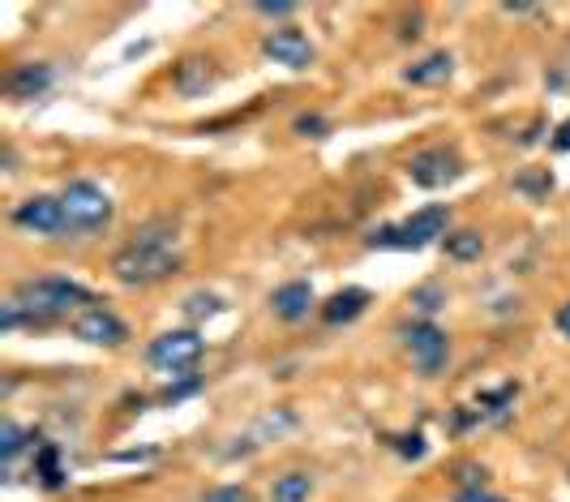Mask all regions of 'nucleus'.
Returning <instances> with one entry per match:
<instances>
[{"mask_svg":"<svg viewBox=\"0 0 570 502\" xmlns=\"http://www.w3.org/2000/svg\"><path fill=\"white\" fill-rule=\"evenodd\" d=\"M95 305V293L78 279H64V275H39V279H22L13 288V297L0 309V327L4 331H18V327H48L64 314H82Z\"/></svg>","mask_w":570,"mask_h":502,"instance_id":"obj_1","label":"nucleus"},{"mask_svg":"<svg viewBox=\"0 0 570 502\" xmlns=\"http://www.w3.org/2000/svg\"><path fill=\"white\" fill-rule=\"evenodd\" d=\"M176 270H181V254H176V224L172 219L142 224L133 240L112 254V275L129 288H151Z\"/></svg>","mask_w":570,"mask_h":502,"instance_id":"obj_2","label":"nucleus"},{"mask_svg":"<svg viewBox=\"0 0 570 502\" xmlns=\"http://www.w3.org/2000/svg\"><path fill=\"white\" fill-rule=\"evenodd\" d=\"M69 236H95L112 224V198L95 181H69L61 189Z\"/></svg>","mask_w":570,"mask_h":502,"instance_id":"obj_3","label":"nucleus"},{"mask_svg":"<svg viewBox=\"0 0 570 502\" xmlns=\"http://www.w3.org/2000/svg\"><path fill=\"white\" fill-rule=\"evenodd\" d=\"M446 224H450L446 206H425V211H416L413 219H404V224L369 233V249H425L438 236H446Z\"/></svg>","mask_w":570,"mask_h":502,"instance_id":"obj_4","label":"nucleus"},{"mask_svg":"<svg viewBox=\"0 0 570 502\" xmlns=\"http://www.w3.org/2000/svg\"><path fill=\"white\" fill-rule=\"evenodd\" d=\"M202 352H206V339L197 331H163L146 348V361L155 369H163V373H185V369L197 366Z\"/></svg>","mask_w":570,"mask_h":502,"instance_id":"obj_5","label":"nucleus"},{"mask_svg":"<svg viewBox=\"0 0 570 502\" xmlns=\"http://www.w3.org/2000/svg\"><path fill=\"white\" fill-rule=\"evenodd\" d=\"M404 344H408V352H413L416 369L425 373V378H434V373H442L446 361H450V339L438 322H429V318H420L413 327H404Z\"/></svg>","mask_w":570,"mask_h":502,"instance_id":"obj_6","label":"nucleus"},{"mask_svg":"<svg viewBox=\"0 0 570 502\" xmlns=\"http://www.w3.org/2000/svg\"><path fill=\"white\" fill-rule=\"evenodd\" d=\"M408 176L420 189H442V185H455L464 176V160L450 146H425L408 160Z\"/></svg>","mask_w":570,"mask_h":502,"instance_id":"obj_7","label":"nucleus"},{"mask_svg":"<svg viewBox=\"0 0 570 502\" xmlns=\"http://www.w3.org/2000/svg\"><path fill=\"white\" fill-rule=\"evenodd\" d=\"M18 228L39 236H69V219H64V202L52 194H34V198L18 202L13 215H9Z\"/></svg>","mask_w":570,"mask_h":502,"instance_id":"obj_8","label":"nucleus"},{"mask_svg":"<svg viewBox=\"0 0 570 502\" xmlns=\"http://www.w3.org/2000/svg\"><path fill=\"white\" fill-rule=\"evenodd\" d=\"M73 335H78L82 344H95V348H121L129 339V327L108 305H91V309H82V314L73 318Z\"/></svg>","mask_w":570,"mask_h":502,"instance_id":"obj_9","label":"nucleus"},{"mask_svg":"<svg viewBox=\"0 0 570 502\" xmlns=\"http://www.w3.org/2000/svg\"><path fill=\"white\" fill-rule=\"evenodd\" d=\"M262 52H266L275 65H287V69H309V61H314V43L301 31H292V27H279V31L266 34Z\"/></svg>","mask_w":570,"mask_h":502,"instance_id":"obj_10","label":"nucleus"},{"mask_svg":"<svg viewBox=\"0 0 570 502\" xmlns=\"http://www.w3.org/2000/svg\"><path fill=\"white\" fill-rule=\"evenodd\" d=\"M271 309H275V318H284V322H301V318H309V309H314V288H309L305 279H292V284L271 293Z\"/></svg>","mask_w":570,"mask_h":502,"instance_id":"obj_11","label":"nucleus"},{"mask_svg":"<svg viewBox=\"0 0 570 502\" xmlns=\"http://www.w3.org/2000/svg\"><path fill=\"white\" fill-rule=\"evenodd\" d=\"M365 305H369V293H365V288H344V293H335L330 301L322 305V318H326L330 327H339V322L360 318V314H365Z\"/></svg>","mask_w":570,"mask_h":502,"instance_id":"obj_12","label":"nucleus"},{"mask_svg":"<svg viewBox=\"0 0 570 502\" xmlns=\"http://www.w3.org/2000/svg\"><path fill=\"white\" fill-rule=\"evenodd\" d=\"M48 86H52V69L48 65H18L13 78H9V95H13V100H34V95H43Z\"/></svg>","mask_w":570,"mask_h":502,"instance_id":"obj_13","label":"nucleus"},{"mask_svg":"<svg viewBox=\"0 0 570 502\" xmlns=\"http://www.w3.org/2000/svg\"><path fill=\"white\" fill-rule=\"evenodd\" d=\"M450 69H455V57L450 52H434V57H425V61H416V65L404 69V78L413 82V86H438L450 78Z\"/></svg>","mask_w":570,"mask_h":502,"instance_id":"obj_14","label":"nucleus"},{"mask_svg":"<svg viewBox=\"0 0 570 502\" xmlns=\"http://www.w3.org/2000/svg\"><path fill=\"white\" fill-rule=\"evenodd\" d=\"M309 494H314V477L309 472H284L271 485V502H309Z\"/></svg>","mask_w":570,"mask_h":502,"instance_id":"obj_15","label":"nucleus"},{"mask_svg":"<svg viewBox=\"0 0 570 502\" xmlns=\"http://www.w3.org/2000/svg\"><path fill=\"white\" fill-rule=\"evenodd\" d=\"M211 61H202V57H190V61H181L176 69V91L181 95H202L206 86H211Z\"/></svg>","mask_w":570,"mask_h":502,"instance_id":"obj_16","label":"nucleus"},{"mask_svg":"<svg viewBox=\"0 0 570 502\" xmlns=\"http://www.w3.org/2000/svg\"><path fill=\"white\" fill-rule=\"evenodd\" d=\"M515 396H519V387H515V382L498 387V391H485V396L476 400V417H480V421H502V417L510 412V403H515Z\"/></svg>","mask_w":570,"mask_h":502,"instance_id":"obj_17","label":"nucleus"},{"mask_svg":"<svg viewBox=\"0 0 570 502\" xmlns=\"http://www.w3.org/2000/svg\"><path fill=\"white\" fill-rule=\"evenodd\" d=\"M442 245H446V254H450L455 263H472V258H480V254H485V236L472 233V228H464V233H450Z\"/></svg>","mask_w":570,"mask_h":502,"instance_id":"obj_18","label":"nucleus"},{"mask_svg":"<svg viewBox=\"0 0 570 502\" xmlns=\"http://www.w3.org/2000/svg\"><path fill=\"white\" fill-rule=\"evenodd\" d=\"M34 469H39V477H43V485H48V490H61L64 485V472H61V464H57V447H52V442H43V447H39Z\"/></svg>","mask_w":570,"mask_h":502,"instance_id":"obj_19","label":"nucleus"},{"mask_svg":"<svg viewBox=\"0 0 570 502\" xmlns=\"http://www.w3.org/2000/svg\"><path fill=\"white\" fill-rule=\"evenodd\" d=\"M22 451H27V434H22L13 421H4V426H0V460L13 464Z\"/></svg>","mask_w":570,"mask_h":502,"instance_id":"obj_20","label":"nucleus"},{"mask_svg":"<svg viewBox=\"0 0 570 502\" xmlns=\"http://www.w3.org/2000/svg\"><path fill=\"white\" fill-rule=\"evenodd\" d=\"M455 481H459V490H485L489 472L480 469V464H459V469H455Z\"/></svg>","mask_w":570,"mask_h":502,"instance_id":"obj_21","label":"nucleus"},{"mask_svg":"<svg viewBox=\"0 0 570 502\" xmlns=\"http://www.w3.org/2000/svg\"><path fill=\"white\" fill-rule=\"evenodd\" d=\"M515 185H519L523 194L540 198V194H549V189H553V176H549V172H528V176H519Z\"/></svg>","mask_w":570,"mask_h":502,"instance_id":"obj_22","label":"nucleus"},{"mask_svg":"<svg viewBox=\"0 0 570 502\" xmlns=\"http://www.w3.org/2000/svg\"><path fill=\"white\" fill-rule=\"evenodd\" d=\"M202 502H250V490L245 485H220V490H206Z\"/></svg>","mask_w":570,"mask_h":502,"instance_id":"obj_23","label":"nucleus"},{"mask_svg":"<svg viewBox=\"0 0 570 502\" xmlns=\"http://www.w3.org/2000/svg\"><path fill=\"white\" fill-rule=\"evenodd\" d=\"M296 134H305V137H322L326 134V121L317 116V112H305V116H296V125H292Z\"/></svg>","mask_w":570,"mask_h":502,"instance_id":"obj_24","label":"nucleus"},{"mask_svg":"<svg viewBox=\"0 0 570 502\" xmlns=\"http://www.w3.org/2000/svg\"><path fill=\"white\" fill-rule=\"evenodd\" d=\"M442 301H446L442 288H416V293H413V305H416V309H425V314H434Z\"/></svg>","mask_w":570,"mask_h":502,"instance_id":"obj_25","label":"nucleus"},{"mask_svg":"<svg viewBox=\"0 0 570 502\" xmlns=\"http://www.w3.org/2000/svg\"><path fill=\"white\" fill-rule=\"evenodd\" d=\"M185 309H190V318H202V314H215V309H220V301H215L211 293H193L190 301H185Z\"/></svg>","mask_w":570,"mask_h":502,"instance_id":"obj_26","label":"nucleus"},{"mask_svg":"<svg viewBox=\"0 0 570 502\" xmlns=\"http://www.w3.org/2000/svg\"><path fill=\"white\" fill-rule=\"evenodd\" d=\"M395 451H399V455H408V460H420V455H425V438H420V434L395 438Z\"/></svg>","mask_w":570,"mask_h":502,"instance_id":"obj_27","label":"nucleus"},{"mask_svg":"<svg viewBox=\"0 0 570 502\" xmlns=\"http://www.w3.org/2000/svg\"><path fill=\"white\" fill-rule=\"evenodd\" d=\"M257 13H262V18H292L296 4H287V0H279V4H257Z\"/></svg>","mask_w":570,"mask_h":502,"instance_id":"obj_28","label":"nucleus"},{"mask_svg":"<svg viewBox=\"0 0 570 502\" xmlns=\"http://www.w3.org/2000/svg\"><path fill=\"white\" fill-rule=\"evenodd\" d=\"M455 502H507V499H498V494H489V490H459Z\"/></svg>","mask_w":570,"mask_h":502,"instance_id":"obj_29","label":"nucleus"},{"mask_svg":"<svg viewBox=\"0 0 570 502\" xmlns=\"http://www.w3.org/2000/svg\"><path fill=\"white\" fill-rule=\"evenodd\" d=\"M553 151H570V121L553 134Z\"/></svg>","mask_w":570,"mask_h":502,"instance_id":"obj_30","label":"nucleus"},{"mask_svg":"<svg viewBox=\"0 0 570 502\" xmlns=\"http://www.w3.org/2000/svg\"><path fill=\"white\" fill-rule=\"evenodd\" d=\"M553 322H558V331H562L570 339V301L562 305V309H558V318H553Z\"/></svg>","mask_w":570,"mask_h":502,"instance_id":"obj_31","label":"nucleus"}]
</instances>
